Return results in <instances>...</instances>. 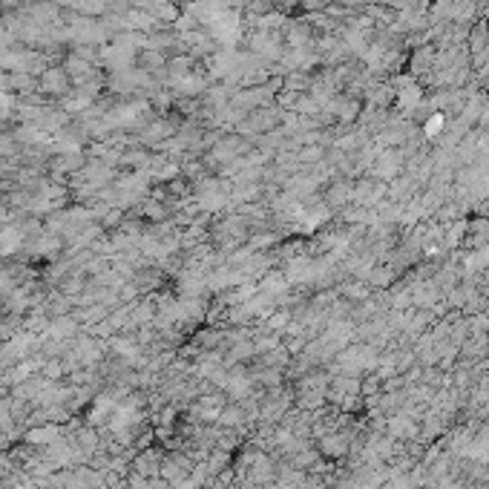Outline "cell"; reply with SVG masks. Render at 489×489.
I'll list each match as a JSON object with an SVG mask.
<instances>
[{
	"mask_svg": "<svg viewBox=\"0 0 489 489\" xmlns=\"http://www.w3.org/2000/svg\"><path fill=\"white\" fill-rule=\"evenodd\" d=\"M44 89H46V92H64V89H67V72L49 69V72L44 75Z\"/></svg>",
	"mask_w": 489,
	"mask_h": 489,
	"instance_id": "obj_1",
	"label": "cell"
}]
</instances>
